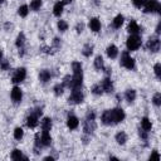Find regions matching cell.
<instances>
[{"instance_id":"obj_1","label":"cell","mask_w":161,"mask_h":161,"mask_svg":"<svg viewBox=\"0 0 161 161\" xmlns=\"http://www.w3.org/2000/svg\"><path fill=\"white\" fill-rule=\"evenodd\" d=\"M141 38L138 37L137 34H131V37H128L127 42H126V46H127V49L128 50H137L138 48L141 47Z\"/></svg>"},{"instance_id":"obj_2","label":"cell","mask_w":161,"mask_h":161,"mask_svg":"<svg viewBox=\"0 0 161 161\" xmlns=\"http://www.w3.org/2000/svg\"><path fill=\"white\" fill-rule=\"evenodd\" d=\"M145 13H156L160 12V3L157 0H145L144 3Z\"/></svg>"},{"instance_id":"obj_3","label":"cell","mask_w":161,"mask_h":161,"mask_svg":"<svg viewBox=\"0 0 161 161\" xmlns=\"http://www.w3.org/2000/svg\"><path fill=\"white\" fill-rule=\"evenodd\" d=\"M121 66H123L127 69H134L135 68V59L131 58V56L128 54V52H123L121 54Z\"/></svg>"},{"instance_id":"obj_4","label":"cell","mask_w":161,"mask_h":161,"mask_svg":"<svg viewBox=\"0 0 161 161\" xmlns=\"http://www.w3.org/2000/svg\"><path fill=\"white\" fill-rule=\"evenodd\" d=\"M68 102L71 104H79L83 102V93L81 92V90H73V92L71 93Z\"/></svg>"},{"instance_id":"obj_5","label":"cell","mask_w":161,"mask_h":161,"mask_svg":"<svg viewBox=\"0 0 161 161\" xmlns=\"http://www.w3.org/2000/svg\"><path fill=\"white\" fill-rule=\"evenodd\" d=\"M111 117H112V122L113 125L116 123H120L125 120V112L122 108H115V110H111Z\"/></svg>"},{"instance_id":"obj_6","label":"cell","mask_w":161,"mask_h":161,"mask_svg":"<svg viewBox=\"0 0 161 161\" xmlns=\"http://www.w3.org/2000/svg\"><path fill=\"white\" fill-rule=\"evenodd\" d=\"M82 82H83V74L82 73H73L69 88H72V90H81Z\"/></svg>"},{"instance_id":"obj_7","label":"cell","mask_w":161,"mask_h":161,"mask_svg":"<svg viewBox=\"0 0 161 161\" xmlns=\"http://www.w3.org/2000/svg\"><path fill=\"white\" fill-rule=\"evenodd\" d=\"M25 77H27V69L23 68V67L18 68L15 71V73H14L13 78H12V82L13 83H20V82H23L25 79Z\"/></svg>"},{"instance_id":"obj_8","label":"cell","mask_w":161,"mask_h":161,"mask_svg":"<svg viewBox=\"0 0 161 161\" xmlns=\"http://www.w3.org/2000/svg\"><path fill=\"white\" fill-rule=\"evenodd\" d=\"M160 46H161V43H160V39L157 37L150 38L148 42H147V48L151 50V52H159Z\"/></svg>"},{"instance_id":"obj_9","label":"cell","mask_w":161,"mask_h":161,"mask_svg":"<svg viewBox=\"0 0 161 161\" xmlns=\"http://www.w3.org/2000/svg\"><path fill=\"white\" fill-rule=\"evenodd\" d=\"M10 97H12L13 102L14 103H19L21 101V98H23V92H21L20 87H15L12 90V92H10Z\"/></svg>"},{"instance_id":"obj_10","label":"cell","mask_w":161,"mask_h":161,"mask_svg":"<svg viewBox=\"0 0 161 161\" xmlns=\"http://www.w3.org/2000/svg\"><path fill=\"white\" fill-rule=\"evenodd\" d=\"M83 130L86 134H93V131L96 130V123H94V120H86L84 122V127H83Z\"/></svg>"},{"instance_id":"obj_11","label":"cell","mask_w":161,"mask_h":161,"mask_svg":"<svg viewBox=\"0 0 161 161\" xmlns=\"http://www.w3.org/2000/svg\"><path fill=\"white\" fill-rule=\"evenodd\" d=\"M78 125H79V121H78L77 117L73 116V115H69L68 120H67V126H68L69 130H76L78 127Z\"/></svg>"},{"instance_id":"obj_12","label":"cell","mask_w":161,"mask_h":161,"mask_svg":"<svg viewBox=\"0 0 161 161\" xmlns=\"http://www.w3.org/2000/svg\"><path fill=\"white\" fill-rule=\"evenodd\" d=\"M101 87H102V90H103L104 92H107V93H111V92L113 91V84H112V82H111L110 78H104V79L101 82Z\"/></svg>"},{"instance_id":"obj_13","label":"cell","mask_w":161,"mask_h":161,"mask_svg":"<svg viewBox=\"0 0 161 161\" xmlns=\"http://www.w3.org/2000/svg\"><path fill=\"white\" fill-rule=\"evenodd\" d=\"M90 28L92 31H94V33H98L101 30V21L97 18H92L90 20Z\"/></svg>"},{"instance_id":"obj_14","label":"cell","mask_w":161,"mask_h":161,"mask_svg":"<svg viewBox=\"0 0 161 161\" xmlns=\"http://www.w3.org/2000/svg\"><path fill=\"white\" fill-rule=\"evenodd\" d=\"M38 125V116L35 113H31L30 116H28V119H27V126L29 128H34L37 127Z\"/></svg>"},{"instance_id":"obj_15","label":"cell","mask_w":161,"mask_h":161,"mask_svg":"<svg viewBox=\"0 0 161 161\" xmlns=\"http://www.w3.org/2000/svg\"><path fill=\"white\" fill-rule=\"evenodd\" d=\"M106 53H107V56H108V58H111V59H115V58L117 57V54H119V49H117V47H116V46L111 44V46H108V47H107V50H106Z\"/></svg>"},{"instance_id":"obj_16","label":"cell","mask_w":161,"mask_h":161,"mask_svg":"<svg viewBox=\"0 0 161 161\" xmlns=\"http://www.w3.org/2000/svg\"><path fill=\"white\" fill-rule=\"evenodd\" d=\"M127 30L130 31L131 34H138L140 33V27L137 25V23L135 20H131L130 23H128V27H127Z\"/></svg>"},{"instance_id":"obj_17","label":"cell","mask_w":161,"mask_h":161,"mask_svg":"<svg viewBox=\"0 0 161 161\" xmlns=\"http://www.w3.org/2000/svg\"><path fill=\"white\" fill-rule=\"evenodd\" d=\"M40 126H42L43 132H49L50 128H52V120L49 119V117H46V119H43Z\"/></svg>"},{"instance_id":"obj_18","label":"cell","mask_w":161,"mask_h":161,"mask_svg":"<svg viewBox=\"0 0 161 161\" xmlns=\"http://www.w3.org/2000/svg\"><path fill=\"white\" fill-rule=\"evenodd\" d=\"M102 122H103L104 125H108V126H110V125H113L112 117H111V110L103 112V115H102Z\"/></svg>"},{"instance_id":"obj_19","label":"cell","mask_w":161,"mask_h":161,"mask_svg":"<svg viewBox=\"0 0 161 161\" xmlns=\"http://www.w3.org/2000/svg\"><path fill=\"white\" fill-rule=\"evenodd\" d=\"M49 79H50V72L47 71V69L40 71V73H39V81L43 82V83H47Z\"/></svg>"},{"instance_id":"obj_20","label":"cell","mask_w":161,"mask_h":161,"mask_svg":"<svg viewBox=\"0 0 161 161\" xmlns=\"http://www.w3.org/2000/svg\"><path fill=\"white\" fill-rule=\"evenodd\" d=\"M40 142H42L43 146H49V145H50V142H52V137H50L49 132H43V134H42Z\"/></svg>"},{"instance_id":"obj_21","label":"cell","mask_w":161,"mask_h":161,"mask_svg":"<svg viewBox=\"0 0 161 161\" xmlns=\"http://www.w3.org/2000/svg\"><path fill=\"white\" fill-rule=\"evenodd\" d=\"M141 126H142V130L144 131H150L151 130V127H152V123H151V121H150L147 117H144V119L141 120Z\"/></svg>"},{"instance_id":"obj_22","label":"cell","mask_w":161,"mask_h":161,"mask_svg":"<svg viewBox=\"0 0 161 161\" xmlns=\"http://www.w3.org/2000/svg\"><path fill=\"white\" fill-rule=\"evenodd\" d=\"M116 141H117V144H120V145L126 144V141H127V135L123 131L119 132V134L116 135Z\"/></svg>"},{"instance_id":"obj_23","label":"cell","mask_w":161,"mask_h":161,"mask_svg":"<svg viewBox=\"0 0 161 161\" xmlns=\"http://www.w3.org/2000/svg\"><path fill=\"white\" fill-rule=\"evenodd\" d=\"M62 13H63V3L58 2V3H56L54 8H53V14L56 16H60Z\"/></svg>"},{"instance_id":"obj_24","label":"cell","mask_w":161,"mask_h":161,"mask_svg":"<svg viewBox=\"0 0 161 161\" xmlns=\"http://www.w3.org/2000/svg\"><path fill=\"white\" fill-rule=\"evenodd\" d=\"M94 67H96V69H98V71H103L104 64H103V58L101 56L96 57V59H94Z\"/></svg>"},{"instance_id":"obj_25","label":"cell","mask_w":161,"mask_h":161,"mask_svg":"<svg viewBox=\"0 0 161 161\" xmlns=\"http://www.w3.org/2000/svg\"><path fill=\"white\" fill-rule=\"evenodd\" d=\"M24 42H25V35L24 33H19L18 37H16V40H15V46L18 48H21L24 46Z\"/></svg>"},{"instance_id":"obj_26","label":"cell","mask_w":161,"mask_h":161,"mask_svg":"<svg viewBox=\"0 0 161 161\" xmlns=\"http://www.w3.org/2000/svg\"><path fill=\"white\" fill-rule=\"evenodd\" d=\"M82 53H83V56H84V57H91V56H92V53H93V46H91V44H86V46L83 47Z\"/></svg>"},{"instance_id":"obj_27","label":"cell","mask_w":161,"mask_h":161,"mask_svg":"<svg viewBox=\"0 0 161 161\" xmlns=\"http://www.w3.org/2000/svg\"><path fill=\"white\" fill-rule=\"evenodd\" d=\"M123 20H125V18H123V15H117L115 19H113V27L115 28H121V25L123 24Z\"/></svg>"},{"instance_id":"obj_28","label":"cell","mask_w":161,"mask_h":161,"mask_svg":"<svg viewBox=\"0 0 161 161\" xmlns=\"http://www.w3.org/2000/svg\"><path fill=\"white\" fill-rule=\"evenodd\" d=\"M126 100L128 102H134L136 100V91L135 90H128V91H126Z\"/></svg>"},{"instance_id":"obj_29","label":"cell","mask_w":161,"mask_h":161,"mask_svg":"<svg viewBox=\"0 0 161 161\" xmlns=\"http://www.w3.org/2000/svg\"><path fill=\"white\" fill-rule=\"evenodd\" d=\"M12 159L13 160H20V159H28L27 156H23V154H21V151L20 150H18V148H15V150H13V152H12Z\"/></svg>"},{"instance_id":"obj_30","label":"cell","mask_w":161,"mask_h":161,"mask_svg":"<svg viewBox=\"0 0 161 161\" xmlns=\"http://www.w3.org/2000/svg\"><path fill=\"white\" fill-rule=\"evenodd\" d=\"M42 6V0H31L30 3V9L34 10V12H37V10H39Z\"/></svg>"},{"instance_id":"obj_31","label":"cell","mask_w":161,"mask_h":161,"mask_svg":"<svg viewBox=\"0 0 161 161\" xmlns=\"http://www.w3.org/2000/svg\"><path fill=\"white\" fill-rule=\"evenodd\" d=\"M23 135H24V131H23V128H21V127H16L14 130L15 140H21V138H23Z\"/></svg>"},{"instance_id":"obj_32","label":"cell","mask_w":161,"mask_h":161,"mask_svg":"<svg viewBox=\"0 0 161 161\" xmlns=\"http://www.w3.org/2000/svg\"><path fill=\"white\" fill-rule=\"evenodd\" d=\"M18 13H19V15H20V16L25 18V16L28 15V13H29V8H28L27 5H21V6L18 9Z\"/></svg>"},{"instance_id":"obj_33","label":"cell","mask_w":161,"mask_h":161,"mask_svg":"<svg viewBox=\"0 0 161 161\" xmlns=\"http://www.w3.org/2000/svg\"><path fill=\"white\" fill-rule=\"evenodd\" d=\"M72 69H73V73H82V64L79 62H73Z\"/></svg>"},{"instance_id":"obj_34","label":"cell","mask_w":161,"mask_h":161,"mask_svg":"<svg viewBox=\"0 0 161 161\" xmlns=\"http://www.w3.org/2000/svg\"><path fill=\"white\" fill-rule=\"evenodd\" d=\"M92 93H94V94H102L103 93V90H102V87H101V84H94V86H92Z\"/></svg>"},{"instance_id":"obj_35","label":"cell","mask_w":161,"mask_h":161,"mask_svg":"<svg viewBox=\"0 0 161 161\" xmlns=\"http://www.w3.org/2000/svg\"><path fill=\"white\" fill-rule=\"evenodd\" d=\"M58 29L60 31H66L68 29V24H67V21H64V20H59L58 21Z\"/></svg>"},{"instance_id":"obj_36","label":"cell","mask_w":161,"mask_h":161,"mask_svg":"<svg viewBox=\"0 0 161 161\" xmlns=\"http://www.w3.org/2000/svg\"><path fill=\"white\" fill-rule=\"evenodd\" d=\"M63 92H64L63 84H56L54 86V93H56V96H60V94H63Z\"/></svg>"},{"instance_id":"obj_37","label":"cell","mask_w":161,"mask_h":161,"mask_svg":"<svg viewBox=\"0 0 161 161\" xmlns=\"http://www.w3.org/2000/svg\"><path fill=\"white\" fill-rule=\"evenodd\" d=\"M152 101H154V104H155V106H160V104H161V93H160V92L155 93Z\"/></svg>"},{"instance_id":"obj_38","label":"cell","mask_w":161,"mask_h":161,"mask_svg":"<svg viewBox=\"0 0 161 161\" xmlns=\"http://www.w3.org/2000/svg\"><path fill=\"white\" fill-rule=\"evenodd\" d=\"M71 82H72V77L71 76H66V77H64L63 78V87H71Z\"/></svg>"},{"instance_id":"obj_39","label":"cell","mask_w":161,"mask_h":161,"mask_svg":"<svg viewBox=\"0 0 161 161\" xmlns=\"http://www.w3.org/2000/svg\"><path fill=\"white\" fill-rule=\"evenodd\" d=\"M154 71H155L156 77H157V78H160V77H161V64H160V63H156V64H155Z\"/></svg>"},{"instance_id":"obj_40","label":"cell","mask_w":161,"mask_h":161,"mask_svg":"<svg viewBox=\"0 0 161 161\" xmlns=\"http://www.w3.org/2000/svg\"><path fill=\"white\" fill-rule=\"evenodd\" d=\"M132 3H134V5L136 8H141L144 5V3H145V0H132Z\"/></svg>"},{"instance_id":"obj_41","label":"cell","mask_w":161,"mask_h":161,"mask_svg":"<svg viewBox=\"0 0 161 161\" xmlns=\"http://www.w3.org/2000/svg\"><path fill=\"white\" fill-rule=\"evenodd\" d=\"M0 63H2V69H3V71H6V69L9 68V63H8L6 60H2Z\"/></svg>"},{"instance_id":"obj_42","label":"cell","mask_w":161,"mask_h":161,"mask_svg":"<svg viewBox=\"0 0 161 161\" xmlns=\"http://www.w3.org/2000/svg\"><path fill=\"white\" fill-rule=\"evenodd\" d=\"M150 159H151V160H154V159H155V160H159V159H160L159 152H157V151H154V152L151 154V156H150Z\"/></svg>"},{"instance_id":"obj_43","label":"cell","mask_w":161,"mask_h":161,"mask_svg":"<svg viewBox=\"0 0 161 161\" xmlns=\"http://www.w3.org/2000/svg\"><path fill=\"white\" fill-rule=\"evenodd\" d=\"M40 49H42L43 52H44V53H48V54H49V53H52V48H50V47H46V46H43Z\"/></svg>"},{"instance_id":"obj_44","label":"cell","mask_w":161,"mask_h":161,"mask_svg":"<svg viewBox=\"0 0 161 161\" xmlns=\"http://www.w3.org/2000/svg\"><path fill=\"white\" fill-rule=\"evenodd\" d=\"M94 117H96V115H94L93 111H90L87 113V120H94Z\"/></svg>"},{"instance_id":"obj_45","label":"cell","mask_w":161,"mask_h":161,"mask_svg":"<svg viewBox=\"0 0 161 161\" xmlns=\"http://www.w3.org/2000/svg\"><path fill=\"white\" fill-rule=\"evenodd\" d=\"M53 44H54L56 48H59V47H60V42H59V39H58V38H54V40H53Z\"/></svg>"},{"instance_id":"obj_46","label":"cell","mask_w":161,"mask_h":161,"mask_svg":"<svg viewBox=\"0 0 161 161\" xmlns=\"http://www.w3.org/2000/svg\"><path fill=\"white\" fill-rule=\"evenodd\" d=\"M83 27H84V25H83L82 23L77 25V31H78V33H82V30H83Z\"/></svg>"},{"instance_id":"obj_47","label":"cell","mask_w":161,"mask_h":161,"mask_svg":"<svg viewBox=\"0 0 161 161\" xmlns=\"http://www.w3.org/2000/svg\"><path fill=\"white\" fill-rule=\"evenodd\" d=\"M140 136L144 138V140H146V138H147V135H146V131H144V132H141L140 131Z\"/></svg>"},{"instance_id":"obj_48","label":"cell","mask_w":161,"mask_h":161,"mask_svg":"<svg viewBox=\"0 0 161 161\" xmlns=\"http://www.w3.org/2000/svg\"><path fill=\"white\" fill-rule=\"evenodd\" d=\"M160 29H161V24L159 23V25H157V28H156V33H157V34H160V33H161V30H160Z\"/></svg>"},{"instance_id":"obj_49","label":"cell","mask_w":161,"mask_h":161,"mask_svg":"<svg viewBox=\"0 0 161 161\" xmlns=\"http://www.w3.org/2000/svg\"><path fill=\"white\" fill-rule=\"evenodd\" d=\"M63 3L64 4H69V3H72V0H63Z\"/></svg>"},{"instance_id":"obj_50","label":"cell","mask_w":161,"mask_h":161,"mask_svg":"<svg viewBox=\"0 0 161 161\" xmlns=\"http://www.w3.org/2000/svg\"><path fill=\"white\" fill-rule=\"evenodd\" d=\"M44 160H46V161H49V160L52 161V160H53V157H50V156H48V157H44Z\"/></svg>"},{"instance_id":"obj_51","label":"cell","mask_w":161,"mask_h":161,"mask_svg":"<svg viewBox=\"0 0 161 161\" xmlns=\"http://www.w3.org/2000/svg\"><path fill=\"white\" fill-rule=\"evenodd\" d=\"M2 59H3V52H2V49H0V62H2Z\"/></svg>"},{"instance_id":"obj_52","label":"cell","mask_w":161,"mask_h":161,"mask_svg":"<svg viewBox=\"0 0 161 161\" xmlns=\"http://www.w3.org/2000/svg\"><path fill=\"white\" fill-rule=\"evenodd\" d=\"M4 3V0H0V4H3Z\"/></svg>"}]
</instances>
